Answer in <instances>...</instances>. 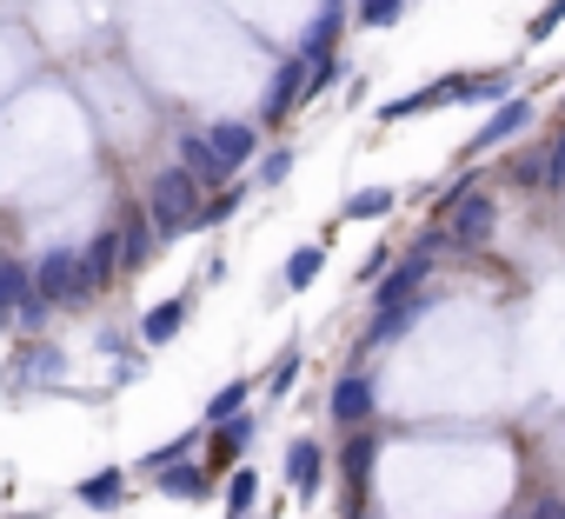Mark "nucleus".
Listing matches in <instances>:
<instances>
[{
  "label": "nucleus",
  "mask_w": 565,
  "mask_h": 519,
  "mask_svg": "<svg viewBox=\"0 0 565 519\" xmlns=\"http://www.w3.org/2000/svg\"><path fill=\"white\" fill-rule=\"evenodd\" d=\"M193 213H200V180L173 160V167H160L153 173V187H147V220L173 240V233H193Z\"/></svg>",
  "instance_id": "nucleus-1"
},
{
  "label": "nucleus",
  "mask_w": 565,
  "mask_h": 519,
  "mask_svg": "<svg viewBox=\"0 0 565 519\" xmlns=\"http://www.w3.org/2000/svg\"><path fill=\"white\" fill-rule=\"evenodd\" d=\"M34 294L47 307H81L87 300V280H81V246H54L41 253V267H34Z\"/></svg>",
  "instance_id": "nucleus-2"
},
{
  "label": "nucleus",
  "mask_w": 565,
  "mask_h": 519,
  "mask_svg": "<svg viewBox=\"0 0 565 519\" xmlns=\"http://www.w3.org/2000/svg\"><path fill=\"white\" fill-rule=\"evenodd\" d=\"M492 226H499L492 193L466 180V193L452 200V226H446V240H452V246H486V240H492Z\"/></svg>",
  "instance_id": "nucleus-3"
},
{
  "label": "nucleus",
  "mask_w": 565,
  "mask_h": 519,
  "mask_svg": "<svg viewBox=\"0 0 565 519\" xmlns=\"http://www.w3.org/2000/svg\"><path fill=\"white\" fill-rule=\"evenodd\" d=\"M426 267H433V253L426 246H413L399 267H386L380 280H373V307L386 314V307H406V300H419V287H426Z\"/></svg>",
  "instance_id": "nucleus-4"
},
{
  "label": "nucleus",
  "mask_w": 565,
  "mask_h": 519,
  "mask_svg": "<svg viewBox=\"0 0 565 519\" xmlns=\"http://www.w3.org/2000/svg\"><path fill=\"white\" fill-rule=\"evenodd\" d=\"M206 134V147L220 153V167L233 173V167H246L253 153H259V127L253 120H213V127H200Z\"/></svg>",
  "instance_id": "nucleus-5"
},
{
  "label": "nucleus",
  "mask_w": 565,
  "mask_h": 519,
  "mask_svg": "<svg viewBox=\"0 0 565 519\" xmlns=\"http://www.w3.org/2000/svg\"><path fill=\"white\" fill-rule=\"evenodd\" d=\"M114 274H120V233H114V226H100V233L81 246V280H87V300H94Z\"/></svg>",
  "instance_id": "nucleus-6"
},
{
  "label": "nucleus",
  "mask_w": 565,
  "mask_h": 519,
  "mask_svg": "<svg viewBox=\"0 0 565 519\" xmlns=\"http://www.w3.org/2000/svg\"><path fill=\"white\" fill-rule=\"evenodd\" d=\"M525 127H532V100H499V107H492V120L466 140V153H492V147H505V140H512V134H525Z\"/></svg>",
  "instance_id": "nucleus-7"
},
{
  "label": "nucleus",
  "mask_w": 565,
  "mask_h": 519,
  "mask_svg": "<svg viewBox=\"0 0 565 519\" xmlns=\"http://www.w3.org/2000/svg\"><path fill=\"white\" fill-rule=\"evenodd\" d=\"M373 406H380L373 373H347V380L333 386V420H340V426H366V420H373Z\"/></svg>",
  "instance_id": "nucleus-8"
},
{
  "label": "nucleus",
  "mask_w": 565,
  "mask_h": 519,
  "mask_svg": "<svg viewBox=\"0 0 565 519\" xmlns=\"http://www.w3.org/2000/svg\"><path fill=\"white\" fill-rule=\"evenodd\" d=\"M320 473H327V453H320L313 439H300V446L287 453V486H294V499H320Z\"/></svg>",
  "instance_id": "nucleus-9"
},
{
  "label": "nucleus",
  "mask_w": 565,
  "mask_h": 519,
  "mask_svg": "<svg viewBox=\"0 0 565 519\" xmlns=\"http://www.w3.org/2000/svg\"><path fill=\"white\" fill-rule=\"evenodd\" d=\"M153 479H160L167 499H206V492H213V466H193V459H173V466H160Z\"/></svg>",
  "instance_id": "nucleus-10"
},
{
  "label": "nucleus",
  "mask_w": 565,
  "mask_h": 519,
  "mask_svg": "<svg viewBox=\"0 0 565 519\" xmlns=\"http://www.w3.org/2000/svg\"><path fill=\"white\" fill-rule=\"evenodd\" d=\"M300 94H307V61L294 54V61H279V74H273V87H266V107H259V114H266V120H279Z\"/></svg>",
  "instance_id": "nucleus-11"
},
{
  "label": "nucleus",
  "mask_w": 565,
  "mask_h": 519,
  "mask_svg": "<svg viewBox=\"0 0 565 519\" xmlns=\"http://www.w3.org/2000/svg\"><path fill=\"white\" fill-rule=\"evenodd\" d=\"M180 167H186L200 187H220V180H226V167H220V153L206 147V134H200V127H193V134H180Z\"/></svg>",
  "instance_id": "nucleus-12"
},
{
  "label": "nucleus",
  "mask_w": 565,
  "mask_h": 519,
  "mask_svg": "<svg viewBox=\"0 0 565 519\" xmlns=\"http://www.w3.org/2000/svg\"><path fill=\"white\" fill-rule=\"evenodd\" d=\"M153 253H160V226H153L147 213H134V220L120 226V267H147Z\"/></svg>",
  "instance_id": "nucleus-13"
},
{
  "label": "nucleus",
  "mask_w": 565,
  "mask_h": 519,
  "mask_svg": "<svg viewBox=\"0 0 565 519\" xmlns=\"http://www.w3.org/2000/svg\"><path fill=\"white\" fill-rule=\"evenodd\" d=\"M320 267H327V246H320V240H313V246H294V253H287V267H279V287L300 294V287L320 280Z\"/></svg>",
  "instance_id": "nucleus-14"
},
{
  "label": "nucleus",
  "mask_w": 565,
  "mask_h": 519,
  "mask_svg": "<svg viewBox=\"0 0 565 519\" xmlns=\"http://www.w3.org/2000/svg\"><path fill=\"white\" fill-rule=\"evenodd\" d=\"M433 107H452V74H446V81H433V87H419V94L386 100V120H413V114H433Z\"/></svg>",
  "instance_id": "nucleus-15"
},
{
  "label": "nucleus",
  "mask_w": 565,
  "mask_h": 519,
  "mask_svg": "<svg viewBox=\"0 0 565 519\" xmlns=\"http://www.w3.org/2000/svg\"><path fill=\"white\" fill-rule=\"evenodd\" d=\"M186 314H193V300H186V294H180V300H167V307H153V314L140 320V340H147V347H167V340L186 327Z\"/></svg>",
  "instance_id": "nucleus-16"
},
{
  "label": "nucleus",
  "mask_w": 565,
  "mask_h": 519,
  "mask_svg": "<svg viewBox=\"0 0 565 519\" xmlns=\"http://www.w3.org/2000/svg\"><path fill=\"white\" fill-rule=\"evenodd\" d=\"M340 21H347V8H320V21H313L307 41H300V61H327L333 41H340Z\"/></svg>",
  "instance_id": "nucleus-17"
},
{
  "label": "nucleus",
  "mask_w": 565,
  "mask_h": 519,
  "mask_svg": "<svg viewBox=\"0 0 565 519\" xmlns=\"http://www.w3.org/2000/svg\"><path fill=\"white\" fill-rule=\"evenodd\" d=\"M246 446H253V420H246V413H233V420H220V439H213V459H206V466L220 473V466H226L233 453H246Z\"/></svg>",
  "instance_id": "nucleus-18"
},
{
  "label": "nucleus",
  "mask_w": 565,
  "mask_h": 519,
  "mask_svg": "<svg viewBox=\"0 0 565 519\" xmlns=\"http://www.w3.org/2000/svg\"><path fill=\"white\" fill-rule=\"evenodd\" d=\"M399 206V193L393 187H366V193H353L347 206H340V220H386Z\"/></svg>",
  "instance_id": "nucleus-19"
},
{
  "label": "nucleus",
  "mask_w": 565,
  "mask_h": 519,
  "mask_svg": "<svg viewBox=\"0 0 565 519\" xmlns=\"http://www.w3.org/2000/svg\"><path fill=\"white\" fill-rule=\"evenodd\" d=\"M74 492H81V506H94V512H107V506L120 499V473H114V466H107V473H87V479H81Z\"/></svg>",
  "instance_id": "nucleus-20"
},
{
  "label": "nucleus",
  "mask_w": 565,
  "mask_h": 519,
  "mask_svg": "<svg viewBox=\"0 0 565 519\" xmlns=\"http://www.w3.org/2000/svg\"><path fill=\"white\" fill-rule=\"evenodd\" d=\"M253 499H259V473H246V466H239V473H226V512H233V519H246V512H253Z\"/></svg>",
  "instance_id": "nucleus-21"
},
{
  "label": "nucleus",
  "mask_w": 565,
  "mask_h": 519,
  "mask_svg": "<svg viewBox=\"0 0 565 519\" xmlns=\"http://www.w3.org/2000/svg\"><path fill=\"white\" fill-rule=\"evenodd\" d=\"M246 393H253L246 380H226V386H220V393L206 400V426H220V420H233V413L246 406Z\"/></svg>",
  "instance_id": "nucleus-22"
},
{
  "label": "nucleus",
  "mask_w": 565,
  "mask_h": 519,
  "mask_svg": "<svg viewBox=\"0 0 565 519\" xmlns=\"http://www.w3.org/2000/svg\"><path fill=\"white\" fill-rule=\"evenodd\" d=\"M565 28V0H545V8L532 14V28H525V41H552Z\"/></svg>",
  "instance_id": "nucleus-23"
},
{
  "label": "nucleus",
  "mask_w": 565,
  "mask_h": 519,
  "mask_svg": "<svg viewBox=\"0 0 565 519\" xmlns=\"http://www.w3.org/2000/svg\"><path fill=\"white\" fill-rule=\"evenodd\" d=\"M399 14H406V0H360V21L366 28H393Z\"/></svg>",
  "instance_id": "nucleus-24"
},
{
  "label": "nucleus",
  "mask_w": 565,
  "mask_h": 519,
  "mask_svg": "<svg viewBox=\"0 0 565 519\" xmlns=\"http://www.w3.org/2000/svg\"><path fill=\"white\" fill-rule=\"evenodd\" d=\"M287 173H294V153H287V147H279V153H266V160L253 167V180H259V187H279Z\"/></svg>",
  "instance_id": "nucleus-25"
},
{
  "label": "nucleus",
  "mask_w": 565,
  "mask_h": 519,
  "mask_svg": "<svg viewBox=\"0 0 565 519\" xmlns=\"http://www.w3.org/2000/svg\"><path fill=\"white\" fill-rule=\"evenodd\" d=\"M193 446H200V433H180L173 446H160V453H147V473H160V466H173V459H186Z\"/></svg>",
  "instance_id": "nucleus-26"
},
{
  "label": "nucleus",
  "mask_w": 565,
  "mask_h": 519,
  "mask_svg": "<svg viewBox=\"0 0 565 519\" xmlns=\"http://www.w3.org/2000/svg\"><path fill=\"white\" fill-rule=\"evenodd\" d=\"M239 206V193H220V200H200V213H193V226H220L226 213Z\"/></svg>",
  "instance_id": "nucleus-27"
},
{
  "label": "nucleus",
  "mask_w": 565,
  "mask_h": 519,
  "mask_svg": "<svg viewBox=\"0 0 565 519\" xmlns=\"http://www.w3.org/2000/svg\"><path fill=\"white\" fill-rule=\"evenodd\" d=\"M366 466H373V439H366V433H353V446H347V473H353V479H366Z\"/></svg>",
  "instance_id": "nucleus-28"
},
{
  "label": "nucleus",
  "mask_w": 565,
  "mask_h": 519,
  "mask_svg": "<svg viewBox=\"0 0 565 519\" xmlns=\"http://www.w3.org/2000/svg\"><path fill=\"white\" fill-rule=\"evenodd\" d=\"M294 380H300V347H287V360L273 367V380H266V386H273V393H287Z\"/></svg>",
  "instance_id": "nucleus-29"
},
{
  "label": "nucleus",
  "mask_w": 565,
  "mask_h": 519,
  "mask_svg": "<svg viewBox=\"0 0 565 519\" xmlns=\"http://www.w3.org/2000/svg\"><path fill=\"white\" fill-rule=\"evenodd\" d=\"M386 267H393V260H386V246H373V253L360 260V274H353V280H360V287H373V280H380Z\"/></svg>",
  "instance_id": "nucleus-30"
},
{
  "label": "nucleus",
  "mask_w": 565,
  "mask_h": 519,
  "mask_svg": "<svg viewBox=\"0 0 565 519\" xmlns=\"http://www.w3.org/2000/svg\"><path fill=\"white\" fill-rule=\"evenodd\" d=\"M545 187H565V134H558V147L545 153Z\"/></svg>",
  "instance_id": "nucleus-31"
},
{
  "label": "nucleus",
  "mask_w": 565,
  "mask_h": 519,
  "mask_svg": "<svg viewBox=\"0 0 565 519\" xmlns=\"http://www.w3.org/2000/svg\"><path fill=\"white\" fill-rule=\"evenodd\" d=\"M532 519H565V506H558V499H545V506H539Z\"/></svg>",
  "instance_id": "nucleus-32"
},
{
  "label": "nucleus",
  "mask_w": 565,
  "mask_h": 519,
  "mask_svg": "<svg viewBox=\"0 0 565 519\" xmlns=\"http://www.w3.org/2000/svg\"><path fill=\"white\" fill-rule=\"evenodd\" d=\"M327 8H347V0H327Z\"/></svg>",
  "instance_id": "nucleus-33"
}]
</instances>
